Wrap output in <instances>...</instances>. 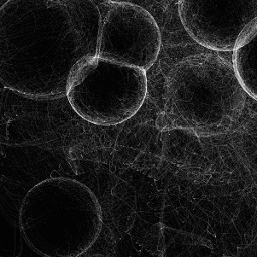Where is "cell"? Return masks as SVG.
I'll return each mask as SVG.
<instances>
[{"mask_svg":"<svg viewBox=\"0 0 257 257\" xmlns=\"http://www.w3.org/2000/svg\"><path fill=\"white\" fill-rule=\"evenodd\" d=\"M246 95L233 66L222 57H187L167 78L162 127L201 135L222 134L239 117Z\"/></svg>","mask_w":257,"mask_h":257,"instance_id":"obj_2","label":"cell"},{"mask_svg":"<svg viewBox=\"0 0 257 257\" xmlns=\"http://www.w3.org/2000/svg\"><path fill=\"white\" fill-rule=\"evenodd\" d=\"M180 22L204 48L231 52L240 32L257 18V0H179Z\"/></svg>","mask_w":257,"mask_h":257,"instance_id":"obj_5","label":"cell"},{"mask_svg":"<svg viewBox=\"0 0 257 257\" xmlns=\"http://www.w3.org/2000/svg\"><path fill=\"white\" fill-rule=\"evenodd\" d=\"M93 0H8L0 10L1 80L23 94H66L80 61L97 55Z\"/></svg>","mask_w":257,"mask_h":257,"instance_id":"obj_1","label":"cell"},{"mask_svg":"<svg viewBox=\"0 0 257 257\" xmlns=\"http://www.w3.org/2000/svg\"><path fill=\"white\" fill-rule=\"evenodd\" d=\"M147 92L146 70L97 55L84 58L74 68L66 96L72 108L85 120L112 125L135 115Z\"/></svg>","mask_w":257,"mask_h":257,"instance_id":"obj_3","label":"cell"},{"mask_svg":"<svg viewBox=\"0 0 257 257\" xmlns=\"http://www.w3.org/2000/svg\"><path fill=\"white\" fill-rule=\"evenodd\" d=\"M232 55V66L246 94L257 101V18L240 32Z\"/></svg>","mask_w":257,"mask_h":257,"instance_id":"obj_6","label":"cell"},{"mask_svg":"<svg viewBox=\"0 0 257 257\" xmlns=\"http://www.w3.org/2000/svg\"><path fill=\"white\" fill-rule=\"evenodd\" d=\"M98 9L97 56L146 71L151 69L162 47L160 29L152 15L126 1H107Z\"/></svg>","mask_w":257,"mask_h":257,"instance_id":"obj_4","label":"cell"}]
</instances>
